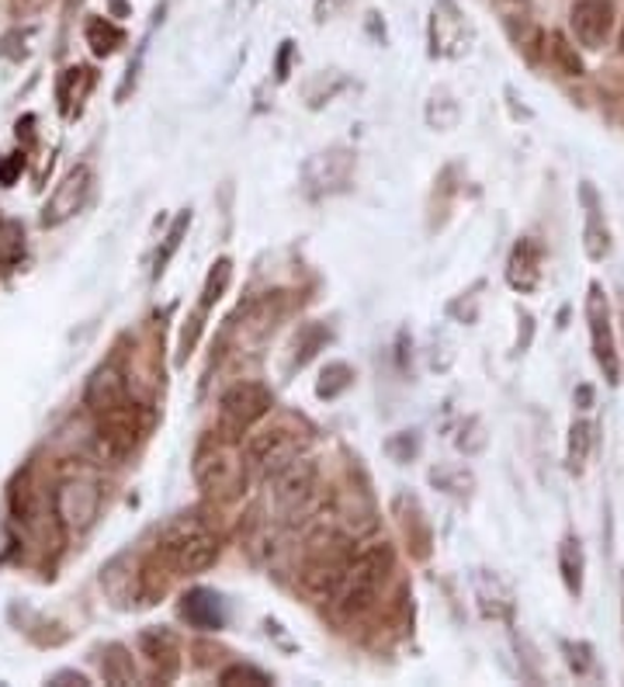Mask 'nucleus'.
Returning a JSON list of instances; mask_svg holds the SVG:
<instances>
[{
	"instance_id": "1",
	"label": "nucleus",
	"mask_w": 624,
	"mask_h": 687,
	"mask_svg": "<svg viewBox=\"0 0 624 687\" xmlns=\"http://www.w3.org/2000/svg\"><path fill=\"white\" fill-rule=\"evenodd\" d=\"M389 570H392L389 541H371V546L354 552L350 562H347V570H344L337 594L330 597L333 604H337V615L340 618H358L361 611H368L371 600L379 597V587L385 583Z\"/></svg>"
},
{
	"instance_id": "2",
	"label": "nucleus",
	"mask_w": 624,
	"mask_h": 687,
	"mask_svg": "<svg viewBox=\"0 0 624 687\" xmlns=\"http://www.w3.org/2000/svg\"><path fill=\"white\" fill-rule=\"evenodd\" d=\"M157 556L174 573H205L219 559L216 531L198 517H177L163 528Z\"/></svg>"
},
{
	"instance_id": "3",
	"label": "nucleus",
	"mask_w": 624,
	"mask_h": 687,
	"mask_svg": "<svg viewBox=\"0 0 624 687\" xmlns=\"http://www.w3.org/2000/svg\"><path fill=\"white\" fill-rule=\"evenodd\" d=\"M270 407H275L270 389H264L261 382H236L219 400V424H216L219 437L229 445H240L243 434L257 421H264Z\"/></svg>"
},
{
	"instance_id": "4",
	"label": "nucleus",
	"mask_w": 624,
	"mask_h": 687,
	"mask_svg": "<svg viewBox=\"0 0 624 687\" xmlns=\"http://www.w3.org/2000/svg\"><path fill=\"white\" fill-rule=\"evenodd\" d=\"M299 451H302V437L296 431L270 427V431H264L257 437H250L246 458H243L246 476H257V479L278 476L281 469H288L291 462H296Z\"/></svg>"
},
{
	"instance_id": "5",
	"label": "nucleus",
	"mask_w": 624,
	"mask_h": 687,
	"mask_svg": "<svg viewBox=\"0 0 624 687\" xmlns=\"http://www.w3.org/2000/svg\"><path fill=\"white\" fill-rule=\"evenodd\" d=\"M146 427H150V416H146L136 403L125 400L122 407L101 413V427H97L101 451L112 458H125L142 442Z\"/></svg>"
},
{
	"instance_id": "6",
	"label": "nucleus",
	"mask_w": 624,
	"mask_h": 687,
	"mask_svg": "<svg viewBox=\"0 0 624 687\" xmlns=\"http://www.w3.org/2000/svg\"><path fill=\"white\" fill-rule=\"evenodd\" d=\"M236 445H229L222 442V437H208V442L198 448L195 455V479H198V486L208 490V493H216V490H233L240 479L246 476V466L236 462L233 451Z\"/></svg>"
},
{
	"instance_id": "7",
	"label": "nucleus",
	"mask_w": 624,
	"mask_h": 687,
	"mask_svg": "<svg viewBox=\"0 0 624 687\" xmlns=\"http://www.w3.org/2000/svg\"><path fill=\"white\" fill-rule=\"evenodd\" d=\"M587 320H590V341H593V358L603 371V379L611 386L621 382V362H617V347H614V333H611V309L603 288L593 282L590 296H587Z\"/></svg>"
},
{
	"instance_id": "8",
	"label": "nucleus",
	"mask_w": 624,
	"mask_h": 687,
	"mask_svg": "<svg viewBox=\"0 0 624 687\" xmlns=\"http://www.w3.org/2000/svg\"><path fill=\"white\" fill-rule=\"evenodd\" d=\"M91 187H94V171L91 167H73V171L56 184V192L49 195L46 208H42V222L46 226H62L67 219H73L83 205L91 198Z\"/></svg>"
},
{
	"instance_id": "9",
	"label": "nucleus",
	"mask_w": 624,
	"mask_h": 687,
	"mask_svg": "<svg viewBox=\"0 0 624 687\" xmlns=\"http://www.w3.org/2000/svg\"><path fill=\"white\" fill-rule=\"evenodd\" d=\"M312 490H316V466L305 462V458H296L288 469H281L275 476V500H278V511L281 517L296 520L305 504L312 500Z\"/></svg>"
},
{
	"instance_id": "10",
	"label": "nucleus",
	"mask_w": 624,
	"mask_h": 687,
	"mask_svg": "<svg viewBox=\"0 0 624 687\" xmlns=\"http://www.w3.org/2000/svg\"><path fill=\"white\" fill-rule=\"evenodd\" d=\"M56 520L70 531L91 528V520L97 517L101 507V490L94 483H62L53 496Z\"/></svg>"
},
{
	"instance_id": "11",
	"label": "nucleus",
	"mask_w": 624,
	"mask_h": 687,
	"mask_svg": "<svg viewBox=\"0 0 624 687\" xmlns=\"http://www.w3.org/2000/svg\"><path fill=\"white\" fill-rule=\"evenodd\" d=\"M614 28V8L611 0H579L573 8V32L579 38V46L600 49L608 42Z\"/></svg>"
},
{
	"instance_id": "12",
	"label": "nucleus",
	"mask_w": 624,
	"mask_h": 687,
	"mask_svg": "<svg viewBox=\"0 0 624 687\" xmlns=\"http://www.w3.org/2000/svg\"><path fill=\"white\" fill-rule=\"evenodd\" d=\"M125 392H129V386H125V375L118 365H101L94 375H91V382H88V392H83V403H88L97 416L101 413H108L115 407L125 403Z\"/></svg>"
},
{
	"instance_id": "13",
	"label": "nucleus",
	"mask_w": 624,
	"mask_h": 687,
	"mask_svg": "<svg viewBox=\"0 0 624 687\" xmlns=\"http://www.w3.org/2000/svg\"><path fill=\"white\" fill-rule=\"evenodd\" d=\"M507 282L517 288V291H534L538 282H541V243L534 237H524L510 254V264H507Z\"/></svg>"
},
{
	"instance_id": "14",
	"label": "nucleus",
	"mask_w": 624,
	"mask_h": 687,
	"mask_svg": "<svg viewBox=\"0 0 624 687\" xmlns=\"http://www.w3.org/2000/svg\"><path fill=\"white\" fill-rule=\"evenodd\" d=\"M181 615L187 618V625H195V629H205V632L222 629V621H226L219 594L201 591V587L192 591V594H184V600H181Z\"/></svg>"
},
{
	"instance_id": "15",
	"label": "nucleus",
	"mask_w": 624,
	"mask_h": 687,
	"mask_svg": "<svg viewBox=\"0 0 624 687\" xmlns=\"http://www.w3.org/2000/svg\"><path fill=\"white\" fill-rule=\"evenodd\" d=\"M142 653L157 663L160 680L177 677V671H181V645H177V639H174L171 632H166V629L146 632V636H142Z\"/></svg>"
},
{
	"instance_id": "16",
	"label": "nucleus",
	"mask_w": 624,
	"mask_h": 687,
	"mask_svg": "<svg viewBox=\"0 0 624 687\" xmlns=\"http://www.w3.org/2000/svg\"><path fill=\"white\" fill-rule=\"evenodd\" d=\"M91 88H94V70L70 67L67 73H62L59 77V108H62V115L80 112V101L91 94Z\"/></svg>"
},
{
	"instance_id": "17",
	"label": "nucleus",
	"mask_w": 624,
	"mask_h": 687,
	"mask_svg": "<svg viewBox=\"0 0 624 687\" xmlns=\"http://www.w3.org/2000/svg\"><path fill=\"white\" fill-rule=\"evenodd\" d=\"M582 202H587V254L600 261V257H608L611 237H608V226L600 222V205L590 184H582Z\"/></svg>"
},
{
	"instance_id": "18",
	"label": "nucleus",
	"mask_w": 624,
	"mask_h": 687,
	"mask_svg": "<svg viewBox=\"0 0 624 687\" xmlns=\"http://www.w3.org/2000/svg\"><path fill=\"white\" fill-rule=\"evenodd\" d=\"M38 490L32 486V472H25L14 483V490H11V514H14V520L18 525H25V528H32L35 520H38Z\"/></svg>"
},
{
	"instance_id": "19",
	"label": "nucleus",
	"mask_w": 624,
	"mask_h": 687,
	"mask_svg": "<svg viewBox=\"0 0 624 687\" xmlns=\"http://www.w3.org/2000/svg\"><path fill=\"white\" fill-rule=\"evenodd\" d=\"M558 570H562V580H566V591L573 597H579L582 591V546H579V538H566L558 546Z\"/></svg>"
},
{
	"instance_id": "20",
	"label": "nucleus",
	"mask_w": 624,
	"mask_h": 687,
	"mask_svg": "<svg viewBox=\"0 0 624 687\" xmlns=\"http://www.w3.org/2000/svg\"><path fill=\"white\" fill-rule=\"evenodd\" d=\"M122 28L118 25H112L108 18H94V21H88V46H91V53L94 56H112L118 46H122Z\"/></svg>"
},
{
	"instance_id": "21",
	"label": "nucleus",
	"mask_w": 624,
	"mask_h": 687,
	"mask_svg": "<svg viewBox=\"0 0 624 687\" xmlns=\"http://www.w3.org/2000/svg\"><path fill=\"white\" fill-rule=\"evenodd\" d=\"M548 56L555 62V70L558 73H566V77H582V59L576 56V46H569V38L562 35V32H552L548 35Z\"/></svg>"
},
{
	"instance_id": "22",
	"label": "nucleus",
	"mask_w": 624,
	"mask_h": 687,
	"mask_svg": "<svg viewBox=\"0 0 624 687\" xmlns=\"http://www.w3.org/2000/svg\"><path fill=\"white\" fill-rule=\"evenodd\" d=\"M229 278H233V264H229V261L222 257L212 271H208V282H205L201 302H198V309H201V312H208V309H212V306L222 299V291H226Z\"/></svg>"
},
{
	"instance_id": "23",
	"label": "nucleus",
	"mask_w": 624,
	"mask_h": 687,
	"mask_svg": "<svg viewBox=\"0 0 624 687\" xmlns=\"http://www.w3.org/2000/svg\"><path fill=\"white\" fill-rule=\"evenodd\" d=\"M330 341V333L320 327V323H309L302 327V333L296 337V368H305L312 358H316V351Z\"/></svg>"
},
{
	"instance_id": "24",
	"label": "nucleus",
	"mask_w": 624,
	"mask_h": 687,
	"mask_svg": "<svg viewBox=\"0 0 624 687\" xmlns=\"http://www.w3.org/2000/svg\"><path fill=\"white\" fill-rule=\"evenodd\" d=\"M350 382H354V371H350V365H344V362H333V365H326V368H323V379H320L316 392L323 396V400H333V396L347 392V389H350Z\"/></svg>"
},
{
	"instance_id": "25",
	"label": "nucleus",
	"mask_w": 624,
	"mask_h": 687,
	"mask_svg": "<svg viewBox=\"0 0 624 687\" xmlns=\"http://www.w3.org/2000/svg\"><path fill=\"white\" fill-rule=\"evenodd\" d=\"M590 442H593V427L587 421L573 424V431H569V455H566V462H569L573 472H582V462H587V455H590Z\"/></svg>"
},
{
	"instance_id": "26",
	"label": "nucleus",
	"mask_w": 624,
	"mask_h": 687,
	"mask_svg": "<svg viewBox=\"0 0 624 687\" xmlns=\"http://www.w3.org/2000/svg\"><path fill=\"white\" fill-rule=\"evenodd\" d=\"M104 680H108V684H132L136 680L132 660L125 656L122 645H112L108 656H104Z\"/></svg>"
},
{
	"instance_id": "27",
	"label": "nucleus",
	"mask_w": 624,
	"mask_h": 687,
	"mask_svg": "<svg viewBox=\"0 0 624 687\" xmlns=\"http://www.w3.org/2000/svg\"><path fill=\"white\" fill-rule=\"evenodd\" d=\"M219 684H222V687H267L270 677H267L264 671H257V666H243V663H236V666H229V671H222Z\"/></svg>"
},
{
	"instance_id": "28",
	"label": "nucleus",
	"mask_w": 624,
	"mask_h": 687,
	"mask_svg": "<svg viewBox=\"0 0 624 687\" xmlns=\"http://www.w3.org/2000/svg\"><path fill=\"white\" fill-rule=\"evenodd\" d=\"M187 226H192V213H181V216H177V222L171 226V233H166L163 250L157 254V275H163L166 261H171V257L177 254V247H181V240H184V233H187Z\"/></svg>"
},
{
	"instance_id": "29",
	"label": "nucleus",
	"mask_w": 624,
	"mask_h": 687,
	"mask_svg": "<svg viewBox=\"0 0 624 687\" xmlns=\"http://www.w3.org/2000/svg\"><path fill=\"white\" fill-rule=\"evenodd\" d=\"M566 653H569V666L576 674H587L590 671V645H573V642H566Z\"/></svg>"
},
{
	"instance_id": "30",
	"label": "nucleus",
	"mask_w": 624,
	"mask_h": 687,
	"mask_svg": "<svg viewBox=\"0 0 624 687\" xmlns=\"http://www.w3.org/2000/svg\"><path fill=\"white\" fill-rule=\"evenodd\" d=\"M21 167H25V160H21V157H11L8 163H0V181H4V184H11V181L18 178V171H21Z\"/></svg>"
},
{
	"instance_id": "31",
	"label": "nucleus",
	"mask_w": 624,
	"mask_h": 687,
	"mask_svg": "<svg viewBox=\"0 0 624 687\" xmlns=\"http://www.w3.org/2000/svg\"><path fill=\"white\" fill-rule=\"evenodd\" d=\"M288 56H291V42H285V49H281V56H278V77H281V80L288 77Z\"/></svg>"
},
{
	"instance_id": "32",
	"label": "nucleus",
	"mask_w": 624,
	"mask_h": 687,
	"mask_svg": "<svg viewBox=\"0 0 624 687\" xmlns=\"http://www.w3.org/2000/svg\"><path fill=\"white\" fill-rule=\"evenodd\" d=\"M59 680H70V684H77V687H88V677H83V674H56L53 684H59Z\"/></svg>"
},
{
	"instance_id": "33",
	"label": "nucleus",
	"mask_w": 624,
	"mask_h": 687,
	"mask_svg": "<svg viewBox=\"0 0 624 687\" xmlns=\"http://www.w3.org/2000/svg\"><path fill=\"white\" fill-rule=\"evenodd\" d=\"M576 400H579V407H590V403H593V389H590V386H579Z\"/></svg>"
},
{
	"instance_id": "34",
	"label": "nucleus",
	"mask_w": 624,
	"mask_h": 687,
	"mask_svg": "<svg viewBox=\"0 0 624 687\" xmlns=\"http://www.w3.org/2000/svg\"><path fill=\"white\" fill-rule=\"evenodd\" d=\"M617 49L624 53V28H621V38H617Z\"/></svg>"
},
{
	"instance_id": "35",
	"label": "nucleus",
	"mask_w": 624,
	"mask_h": 687,
	"mask_svg": "<svg viewBox=\"0 0 624 687\" xmlns=\"http://www.w3.org/2000/svg\"><path fill=\"white\" fill-rule=\"evenodd\" d=\"M621 323H624V296H621Z\"/></svg>"
},
{
	"instance_id": "36",
	"label": "nucleus",
	"mask_w": 624,
	"mask_h": 687,
	"mask_svg": "<svg viewBox=\"0 0 624 687\" xmlns=\"http://www.w3.org/2000/svg\"><path fill=\"white\" fill-rule=\"evenodd\" d=\"M67 4H70V8H77V4H80V0H67Z\"/></svg>"
}]
</instances>
